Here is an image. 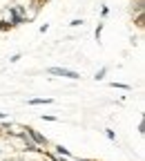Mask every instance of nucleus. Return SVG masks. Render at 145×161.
<instances>
[{"instance_id": "obj_1", "label": "nucleus", "mask_w": 145, "mask_h": 161, "mask_svg": "<svg viewBox=\"0 0 145 161\" xmlns=\"http://www.w3.org/2000/svg\"><path fill=\"white\" fill-rule=\"evenodd\" d=\"M9 16H11V18H9V23H11L13 27H16V25H23V23H27V20H29L27 9H25V7H20V5H18V7H11V9H9Z\"/></svg>"}, {"instance_id": "obj_2", "label": "nucleus", "mask_w": 145, "mask_h": 161, "mask_svg": "<svg viewBox=\"0 0 145 161\" xmlns=\"http://www.w3.org/2000/svg\"><path fill=\"white\" fill-rule=\"evenodd\" d=\"M47 72H49L51 76H63V78H72V80L80 78V74H78V72H74V69H67V67H49Z\"/></svg>"}, {"instance_id": "obj_3", "label": "nucleus", "mask_w": 145, "mask_h": 161, "mask_svg": "<svg viewBox=\"0 0 145 161\" xmlns=\"http://www.w3.org/2000/svg\"><path fill=\"white\" fill-rule=\"evenodd\" d=\"M25 134H29V139L34 141L36 146H47V136H43L40 132H36L34 128H25Z\"/></svg>"}, {"instance_id": "obj_4", "label": "nucleus", "mask_w": 145, "mask_h": 161, "mask_svg": "<svg viewBox=\"0 0 145 161\" xmlns=\"http://www.w3.org/2000/svg\"><path fill=\"white\" fill-rule=\"evenodd\" d=\"M29 105H51L54 103V98H31V101H27Z\"/></svg>"}, {"instance_id": "obj_5", "label": "nucleus", "mask_w": 145, "mask_h": 161, "mask_svg": "<svg viewBox=\"0 0 145 161\" xmlns=\"http://www.w3.org/2000/svg\"><path fill=\"white\" fill-rule=\"evenodd\" d=\"M56 154H60L63 159H74V154H72L67 148H63V146H56Z\"/></svg>"}, {"instance_id": "obj_6", "label": "nucleus", "mask_w": 145, "mask_h": 161, "mask_svg": "<svg viewBox=\"0 0 145 161\" xmlns=\"http://www.w3.org/2000/svg\"><path fill=\"white\" fill-rule=\"evenodd\" d=\"M9 29H13V25L9 20H0V31H9Z\"/></svg>"}, {"instance_id": "obj_7", "label": "nucleus", "mask_w": 145, "mask_h": 161, "mask_svg": "<svg viewBox=\"0 0 145 161\" xmlns=\"http://www.w3.org/2000/svg\"><path fill=\"white\" fill-rule=\"evenodd\" d=\"M100 36H103V23H98V27H96V31H94V38L100 43Z\"/></svg>"}, {"instance_id": "obj_8", "label": "nucleus", "mask_w": 145, "mask_h": 161, "mask_svg": "<svg viewBox=\"0 0 145 161\" xmlns=\"http://www.w3.org/2000/svg\"><path fill=\"white\" fill-rule=\"evenodd\" d=\"M110 85H112V87H121V90H132L127 83H110Z\"/></svg>"}, {"instance_id": "obj_9", "label": "nucleus", "mask_w": 145, "mask_h": 161, "mask_svg": "<svg viewBox=\"0 0 145 161\" xmlns=\"http://www.w3.org/2000/svg\"><path fill=\"white\" fill-rule=\"evenodd\" d=\"M100 16H103V18H107V16H110V7H107V5H103V7H100Z\"/></svg>"}, {"instance_id": "obj_10", "label": "nucleus", "mask_w": 145, "mask_h": 161, "mask_svg": "<svg viewBox=\"0 0 145 161\" xmlns=\"http://www.w3.org/2000/svg\"><path fill=\"white\" fill-rule=\"evenodd\" d=\"M105 74H107V67H103V69L96 74V80H103V78H105Z\"/></svg>"}, {"instance_id": "obj_11", "label": "nucleus", "mask_w": 145, "mask_h": 161, "mask_svg": "<svg viewBox=\"0 0 145 161\" xmlns=\"http://www.w3.org/2000/svg\"><path fill=\"white\" fill-rule=\"evenodd\" d=\"M40 119H43V121H49V123H51V121H58L54 114H43V116H40Z\"/></svg>"}, {"instance_id": "obj_12", "label": "nucleus", "mask_w": 145, "mask_h": 161, "mask_svg": "<svg viewBox=\"0 0 145 161\" xmlns=\"http://www.w3.org/2000/svg\"><path fill=\"white\" fill-rule=\"evenodd\" d=\"M105 134H107V139H110V141H116V134H114V130H110V128H107V130H105Z\"/></svg>"}, {"instance_id": "obj_13", "label": "nucleus", "mask_w": 145, "mask_h": 161, "mask_svg": "<svg viewBox=\"0 0 145 161\" xmlns=\"http://www.w3.org/2000/svg\"><path fill=\"white\" fill-rule=\"evenodd\" d=\"M138 134H145V123H143V121L138 123Z\"/></svg>"}, {"instance_id": "obj_14", "label": "nucleus", "mask_w": 145, "mask_h": 161, "mask_svg": "<svg viewBox=\"0 0 145 161\" xmlns=\"http://www.w3.org/2000/svg\"><path fill=\"white\" fill-rule=\"evenodd\" d=\"M47 29H49V25H47V23H45V25H40V29H38V31H40V34H45V31H47Z\"/></svg>"}, {"instance_id": "obj_15", "label": "nucleus", "mask_w": 145, "mask_h": 161, "mask_svg": "<svg viewBox=\"0 0 145 161\" xmlns=\"http://www.w3.org/2000/svg\"><path fill=\"white\" fill-rule=\"evenodd\" d=\"M0 119H7V114H5V112H0Z\"/></svg>"}]
</instances>
